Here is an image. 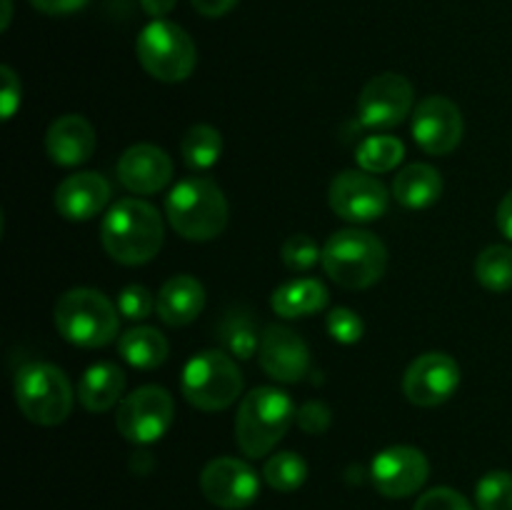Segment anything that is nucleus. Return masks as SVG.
<instances>
[{
    "instance_id": "393cba45",
    "label": "nucleus",
    "mask_w": 512,
    "mask_h": 510,
    "mask_svg": "<svg viewBox=\"0 0 512 510\" xmlns=\"http://www.w3.org/2000/svg\"><path fill=\"white\" fill-rule=\"evenodd\" d=\"M223 155V135L213 125L198 123L188 128V133L180 140V158L185 168L193 173H205L213 168Z\"/></svg>"
},
{
    "instance_id": "a19ab883",
    "label": "nucleus",
    "mask_w": 512,
    "mask_h": 510,
    "mask_svg": "<svg viewBox=\"0 0 512 510\" xmlns=\"http://www.w3.org/2000/svg\"><path fill=\"white\" fill-rule=\"evenodd\" d=\"M10 18H13V0H3V20H0V28L8 30Z\"/></svg>"
},
{
    "instance_id": "20e7f679",
    "label": "nucleus",
    "mask_w": 512,
    "mask_h": 510,
    "mask_svg": "<svg viewBox=\"0 0 512 510\" xmlns=\"http://www.w3.org/2000/svg\"><path fill=\"white\" fill-rule=\"evenodd\" d=\"M323 268L338 285L365 290L378 283L388 268V248L378 235L360 228H345L323 245Z\"/></svg>"
},
{
    "instance_id": "39448f33",
    "label": "nucleus",
    "mask_w": 512,
    "mask_h": 510,
    "mask_svg": "<svg viewBox=\"0 0 512 510\" xmlns=\"http://www.w3.org/2000/svg\"><path fill=\"white\" fill-rule=\"evenodd\" d=\"M55 328L78 348H103L118 335L120 310L108 295L95 288H73L63 293L53 310Z\"/></svg>"
},
{
    "instance_id": "2f4dec72",
    "label": "nucleus",
    "mask_w": 512,
    "mask_h": 510,
    "mask_svg": "<svg viewBox=\"0 0 512 510\" xmlns=\"http://www.w3.org/2000/svg\"><path fill=\"white\" fill-rule=\"evenodd\" d=\"M325 328L328 335L340 345H353L363 338L365 323L355 310L350 308H335L330 310L328 318H325Z\"/></svg>"
},
{
    "instance_id": "9d476101",
    "label": "nucleus",
    "mask_w": 512,
    "mask_h": 510,
    "mask_svg": "<svg viewBox=\"0 0 512 510\" xmlns=\"http://www.w3.org/2000/svg\"><path fill=\"white\" fill-rule=\"evenodd\" d=\"M328 203L338 218L348 223H373L388 210L390 193L383 180L365 170H343L333 178Z\"/></svg>"
},
{
    "instance_id": "7c9ffc66",
    "label": "nucleus",
    "mask_w": 512,
    "mask_h": 510,
    "mask_svg": "<svg viewBox=\"0 0 512 510\" xmlns=\"http://www.w3.org/2000/svg\"><path fill=\"white\" fill-rule=\"evenodd\" d=\"M280 260L293 273H308V270H313L323 260V250L318 248V243L310 235L295 233L285 238V243L280 245Z\"/></svg>"
},
{
    "instance_id": "ddd939ff",
    "label": "nucleus",
    "mask_w": 512,
    "mask_h": 510,
    "mask_svg": "<svg viewBox=\"0 0 512 510\" xmlns=\"http://www.w3.org/2000/svg\"><path fill=\"white\" fill-rule=\"evenodd\" d=\"M460 388V365L448 353H423L403 375V393L418 408H438Z\"/></svg>"
},
{
    "instance_id": "c9c22d12",
    "label": "nucleus",
    "mask_w": 512,
    "mask_h": 510,
    "mask_svg": "<svg viewBox=\"0 0 512 510\" xmlns=\"http://www.w3.org/2000/svg\"><path fill=\"white\" fill-rule=\"evenodd\" d=\"M3 75V95H0V105H3V120H10L15 110L20 108V98H23V88H20V78L10 65L0 68Z\"/></svg>"
},
{
    "instance_id": "cd10ccee",
    "label": "nucleus",
    "mask_w": 512,
    "mask_h": 510,
    "mask_svg": "<svg viewBox=\"0 0 512 510\" xmlns=\"http://www.w3.org/2000/svg\"><path fill=\"white\" fill-rule=\"evenodd\" d=\"M475 278L490 293L512 290V248L510 245H488L475 258Z\"/></svg>"
},
{
    "instance_id": "423d86ee",
    "label": "nucleus",
    "mask_w": 512,
    "mask_h": 510,
    "mask_svg": "<svg viewBox=\"0 0 512 510\" xmlns=\"http://www.w3.org/2000/svg\"><path fill=\"white\" fill-rule=\"evenodd\" d=\"M13 395L20 413L43 428L65 423L73 413L75 395L68 375L53 363H25L15 373Z\"/></svg>"
},
{
    "instance_id": "6ab92c4d",
    "label": "nucleus",
    "mask_w": 512,
    "mask_h": 510,
    "mask_svg": "<svg viewBox=\"0 0 512 510\" xmlns=\"http://www.w3.org/2000/svg\"><path fill=\"white\" fill-rule=\"evenodd\" d=\"M45 153L63 168L88 163L95 153V128L78 113L60 115L45 133Z\"/></svg>"
},
{
    "instance_id": "1a4fd4ad",
    "label": "nucleus",
    "mask_w": 512,
    "mask_h": 510,
    "mask_svg": "<svg viewBox=\"0 0 512 510\" xmlns=\"http://www.w3.org/2000/svg\"><path fill=\"white\" fill-rule=\"evenodd\" d=\"M175 418V400L160 385H143L125 395L115 413V428L135 445H150L163 438Z\"/></svg>"
},
{
    "instance_id": "5701e85b",
    "label": "nucleus",
    "mask_w": 512,
    "mask_h": 510,
    "mask_svg": "<svg viewBox=\"0 0 512 510\" xmlns=\"http://www.w3.org/2000/svg\"><path fill=\"white\" fill-rule=\"evenodd\" d=\"M328 300V288L318 278H295L273 290L270 305H273L275 315L293 320L320 313L328 305Z\"/></svg>"
},
{
    "instance_id": "f03ea898",
    "label": "nucleus",
    "mask_w": 512,
    "mask_h": 510,
    "mask_svg": "<svg viewBox=\"0 0 512 510\" xmlns=\"http://www.w3.org/2000/svg\"><path fill=\"white\" fill-rule=\"evenodd\" d=\"M165 218L180 238L208 243L228 225V200L213 178L190 175L165 195Z\"/></svg>"
},
{
    "instance_id": "ea45409f",
    "label": "nucleus",
    "mask_w": 512,
    "mask_h": 510,
    "mask_svg": "<svg viewBox=\"0 0 512 510\" xmlns=\"http://www.w3.org/2000/svg\"><path fill=\"white\" fill-rule=\"evenodd\" d=\"M175 3H178V0H140V5H143V10H145V13H148L153 20H163L165 15L173 13Z\"/></svg>"
},
{
    "instance_id": "a211bd4d",
    "label": "nucleus",
    "mask_w": 512,
    "mask_h": 510,
    "mask_svg": "<svg viewBox=\"0 0 512 510\" xmlns=\"http://www.w3.org/2000/svg\"><path fill=\"white\" fill-rule=\"evenodd\" d=\"M110 195H113V188L105 180V175L83 170V173L68 175L55 188V210L65 220L83 223V220H90L103 213L105 205L110 203Z\"/></svg>"
},
{
    "instance_id": "c756f323",
    "label": "nucleus",
    "mask_w": 512,
    "mask_h": 510,
    "mask_svg": "<svg viewBox=\"0 0 512 510\" xmlns=\"http://www.w3.org/2000/svg\"><path fill=\"white\" fill-rule=\"evenodd\" d=\"M478 510H512V473L490 470L475 485Z\"/></svg>"
},
{
    "instance_id": "7ed1b4c3",
    "label": "nucleus",
    "mask_w": 512,
    "mask_h": 510,
    "mask_svg": "<svg viewBox=\"0 0 512 510\" xmlns=\"http://www.w3.org/2000/svg\"><path fill=\"white\" fill-rule=\"evenodd\" d=\"M295 413L293 398L285 390L273 385L253 388L243 395L235 415V443L248 458H263L285 438Z\"/></svg>"
},
{
    "instance_id": "e433bc0d",
    "label": "nucleus",
    "mask_w": 512,
    "mask_h": 510,
    "mask_svg": "<svg viewBox=\"0 0 512 510\" xmlns=\"http://www.w3.org/2000/svg\"><path fill=\"white\" fill-rule=\"evenodd\" d=\"M28 3L45 15H70L83 10L90 0H28Z\"/></svg>"
},
{
    "instance_id": "f257e3e1",
    "label": "nucleus",
    "mask_w": 512,
    "mask_h": 510,
    "mask_svg": "<svg viewBox=\"0 0 512 510\" xmlns=\"http://www.w3.org/2000/svg\"><path fill=\"white\" fill-rule=\"evenodd\" d=\"M165 240L163 215L140 198H123L103 215L100 243L120 265H145L160 253Z\"/></svg>"
},
{
    "instance_id": "f704fd0d",
    "label": "nucleus",
    "mask_w": 512,
    "mask_h": 510,
    "mask_svg": "<svg viewBox=\"0 0 512 510\" xmlns=\"http://www.w3.org/2000/svg\"><path fill=\"white\" fill-rule=\"evenodd\" d=\"M295 420H298L300 430H305L308 435H320L330 428V420H333V413L325 403L320 400H308L298 408L295 413Z\"/></svg>"
},
{
    "instance_id": "72a5a7b5",
    "label": "nucleus",
    "mask_w": 512,
    "mask_h": 510,
    "mask_svg": "<svg viewBox=\"0 0 512 510\" xmlns=\"http://www.w3.org/2000/svg\"><path fill=\"white\" fill-rule=\"evenodd\" d=\"M413 510H475L463 493L453 488H430L415 500Z\"/></svg>"
},
{
    "instance_id": "412c9836",
    "label": "nucleus",
    "mask_w": 512,
    "mask_h": 510,
    "mask_svg": "<svg viewBox=\"0 0 512 510\" xmlns=\"http://www.w3.org/2000/svg\"><path fill=\"white\" fill-rule=\"evenodd\" d=\"M393 195L403 208L425 210L443 195V175L428 163L405 165L393 180Z\"/></svg>"
},
{
    "instance_id": "bb28decb",
    "label": "nucleus",
    "mask_w": 512,
    "mask_h": 510,
    "mask_svg": "<svg viewBox=\"0 0 512 510\" xmlns=\"http://www.w3.org/2000/svg\"><path fill=\"white\" fill-rule=\"evenodd\" d=\"M218 338L233 358L248 360L260 350V335L245 310H230L218 325Z\"/></svg>"
},
{
    "instance_id": "c85d7f7f",
    "label": "nucleus",
    "mask_w": 512,
    "mask_h": 510,
    "mask_svg": "<svg viewBox=\"0 0 512 510\" xmlns=\"http://www.w3.org/2000/svg\"><path fill=\"white\" fill-rule=\"evenodd\" d=\"M263 480L278 493H293L308 480V463L293 450H280L265 460Z\"/></svg>"
},
{
    "instance_id": "473e14b6",
    "label": "nucleus",
    "mask_w": 512,
    "mask_h": 510,
    "mask_svg": "<svg viewBox=\"0 0 512 510\" xmlns=\"http://www.w3.org/2000/svg\"><path fill=\"white\" fill-rule=\"evenodd\" d=\"M115 305H118L120 315H123L125 320H145L150 318V313H153V308L158 305V300L153 298V293H150L145 285L130 283L120 290L118 303Z\"/></svg>"
},
{
    "instance_id": "f8f14e48",
    "label": "nucleus",
    "mask_w": 512,
    "mask_h": 510,
    "mask_svg": "<svg viewBox=\"0 0 512 510\" xmlns=\"http://www.w3.org/2000/svg\"><path fill=\"white\" fill-rule=\"evenodd\" d=\"M430 478V463L423 450L413 445H390L380 450L370 463V480L385 498L415 495Z\"/></svg>"
},
{
    "instance_id": "0eeeda50",
    "label": "nucleus",
    "mask_w": 512,
    "mask_h": 510,
    "mask_svg": "<svg viewBox=\"0 0 512 510\" xmlns=\"http://www.w3.org/2000/svg\"><path fill=\"white\" fill-rule=\"evenodd\" d=\"M138 63L160 83H183L198 65V48L185 28L173 20H153L135 40Z\"/></svg>"
},
{
    "instance_id": "58836bf2",
    "label": "nucleus",
    "mask_w": 512,
    "mask_h": 510,
    "mask_svg": "<svg viewBox=\"0 0 512 510\" xmlns=\"http://www.w3.org/2000/svg\"><path fill=\"white\" fill-rule=\"evenodd\" d=\"M498 228L505 238L512 240V190L498 205Z\"/></svg>"
},
{
    "instance_id": "9b49d317",
    "label": "nucleus",
    "mask_w": 512,
    "mask_h": 510,
    "mask_svg": "<svg viewBox=\"0 0 512 510\" xmlns=\"http://www.w3.org/2000/svg\"><path fill=\"white\" fill-rule=\"evenodd\" d=\"M415 90L400 73H380L365 83L358 98L360 125L373 130H388L403 123L413 110Z\"/></svg>"
},
{
    "instance_id": "dca6fc26",
    "label": "nucleus",
    "mask_w": 512,
    "mask_h": 510,
    "mask_svg": "<svg viewBox=\"0 0 512 510\" xmlns=\"http://www.w3.org/2000/svg\"><path fill=\"white\" fill-rule=\"evenodd\" d=\"M260 368L278 383H300L310 370L308 343L285 325H268L260 335Z\"/></svg>"
},
{
    "instance_id": "4468645a",
    "label": "nucleus",
    "mask_w": 512,
    "mask_h": 510,
    "mask_svg": "<svg viewBox=\"0 0 512 510\" xmlns=\"http://www.w3.org/2000/svg\"><path fill=\"white\" fill-rule=\"evenodd\" d=\"M465 120L445 95H428L413 110V140L428 155H450L463 143Z\"/></svg>"
},
{
    "instance_id": "6e6552de",
    "label": "nucleus",
    "mask_w": 512,
    "mask_h": 510,
    "mask_svg": "<svg viewBox=\"0 0 512 510\" xmlns=\"http://www.w3.org/2000/svg\"><path fill=\"white\" fill-rule=\"evenodd\" d=\"M183 398L203 413L230 408L243 393V373L233 355L223 350H205L185 363L180 378Z\"/></svg>"
},
{
    "instance_id": "f3484780",
    "label": "nucleus",
    "mask_w": 512,
    "mask_h": 510,
    "mask_svg": "<svg viewBox=\"0 0 512 510\" xmlns=\"http://www.w3.org/2000/svg\"><path fill=\"white\" fill-rule=\"evenodd\" d=\"M118 180L135 195L160 193L173 180V160L158 145H130L118 160Z\"/></svg>"
},
{
    "instance_id": "a878e982",
    "label": "nucleus",
    "mask_w": 512,
    "mask_h": 510,
    "mask_svg": "<svg viewBox=\"0 0 512 510\" xmlns=\"http://www.w3.org/2000/svg\"><path fill=\"white\" fill-rule=\"evenodd\" d=\"M403 158L405 145L395 135H368L355 150V160H358L360 170L373 175L390 173V170L403 163Z\"/></svg>"
},
{
    "instance_id": "4be33fe9",
    "label": "nucleus",
    "mask_w": 512,
    "mask_h": 510,
    "mask_svg": "<svg viewBox=\"0 0 512 510\" xmlns=\"http://www.w3.org/2000/svg\"><path fill=\"white\" fill-rule=\"evenodd\" d=\"M125 373L115 363H95L83 373L78 398L88 413H105L123 400Z\"/></svg>"
},
{
    "instance_id": "aec40b11",
    "label": "nucleus",
    "mask_w": 512,
    "mask_h": 510,
    "mask_svg": "<svg viewBox=\"0 0 512 510\" xmlns=\"http://www.w3.org/2000/svg\"><path fill=\"white\" fill-rule=\"evenodd\" d=\"M205 308V288L198 278L183 273L173 275L165 280V285L158 293V310L160 320L170 328H183L190 325Z\"/></svg>"
},
{
    "instance_id": "4c0bfd02",
    "label": "nucleus",
    "mask_w": 512,
    "mask_h": 510,
    "mask_svg": "<svg viewBox=\"0 0 512 510\" xmlns=\"http://www.w3.org/2000/svg\"><path fill=\"white\" fill-rule=\"evenodd\" d=\"M190 5L205 18H223L238 5V0H190Z\"/></svg>"
},
{
    "instance_id": "b1692460",
    "label": "nucleus",
    "mask_w": 512,
    "mask_h": 510,
    "mask_svg": "<svg viewBox=\"0 0 512 510\" xmlns=\"http://www.w3.org/2000/svg\"><path fill=\"white\" fill-rule=\"evenodd\" d=\"M118 353L133 368L153 370L168 360L170 345L160 330L150 328V325H138V328H130L120 335Z\"/></svg>"
},
{
    "instance_id": "2eb2a0df",
    "label": "nucleus",
    "mask_w": 512,
    "mask_h": 510,
    "mask_svg": "<svg viewBox=\"0 0 512 510\" xmlns=\"http://www.w3.org/2000/svg\"><path fill=\"white\" fill-rule=\"evenodd\" d=\"M200 490L215 508L243 510L258 498L260 478L245 460L215 458L200 473Z\"/></svg>"
}]
</instances>
